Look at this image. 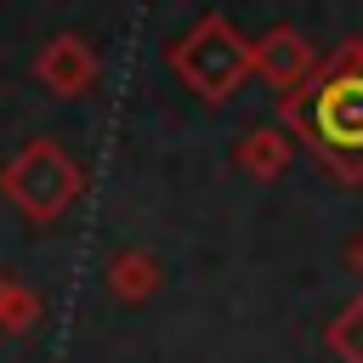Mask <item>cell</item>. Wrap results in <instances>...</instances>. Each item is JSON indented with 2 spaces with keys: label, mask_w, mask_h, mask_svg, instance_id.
Returning <instances> with one entry per match:
<instances>
[{
  "label": "cell",
  "mask_w": 363,
  "mask_h": 363,
  "mask_svg": "<svg viewBox=\"0 0 363 363\" xmlns=\"http://www.w3.org/2000/svg\"><path fill=\"white\" fill-rule=\"evenodd\" d=\"M323 130L335 142H363V85L346 79L323 96Z\"/></svg>",
  "instance_id": "obj_1"
}]
</instances>
